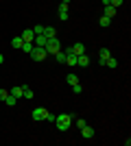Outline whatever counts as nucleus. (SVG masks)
Returning a JSON list of instances; mask_svg holds the SVG:
<instances>
[{"label":"nucleus","mask_w":131,"mask_h":146,"mask_svg":"<svg viewBox=\"0 0 131 146\" xmlns=\"http://www.w3.org/2000/svg\"><path fill=\"white\" fill-rule=\"evenodd\" d=\"M55 124H57L59 131H68L70 124H72V118L68 113H59V116H55Z\"/></svg>","instance_id":"obj_1"},{"label":"nucleus","mask_w":131,"mask_h":146,"mask_svg":"<svg viewBox=\"0 0 131 146\" xmlns=\"http://www.w3.org/2000/svg\"><path fill=\"white\" fill-rule=\"evenodd\" d=\"M31 55L33 61H44L46 57H48V52H46V48H42V46H33V50L29 52Z\"/></svg>","instance_id":"obj_2"},{"label":"nucleus","mask_w":131,"mask_h":146,"mask_svg":"<svg viewBox=\"0 0 131 146\" xmlns=\"http://www.w3.org/2000/svg\"><path fill=\"white\" fill-rule=\"evenodd\" d=\"M44 48H46V52H48V55H55V52H59V50H61V44H59V39H57V37H53V39H48V42H46V46H44Z\"/></svg>","instance_id":"obj_3"},{"label":"nucleus","mask_w":131,"mask_h":146,"mask_svg":"<svg viewBox=\"0 0 131 146\" xmlns=\"http://www.w3.org/2000/svg\"><path fill=\"white\" fill-rule=\"evenodd\" d=\"M46 113H48L46 109L37 107V109H33V113H31V116H33V120H35V122H42V120H46Z\"/></svg>","instance_id":"obj_4"},{"label":"nucleus","mask_w":131,"mask_h":146,"mask_svg":"<svg viewBox=\"0 0 131 146\" xmlns=\"http://www.w3.org/2000/svg\"><path fill=\"white\" fill-rule=\"evenodd\" d=\"M109 57H112L109 55V48H100L98 50V63L100 66H105V59H109Z\"/></svg>","instance_id":"obj_5"},{"label":"nucleus","mask_w":131,"mask_h":146,"mask_svg":"<svg viewBox=\"0 0 131 146\" xmlns=\"http://www.w3.org/2000/svg\"><path fill=\"white\" fill-rule=\"evenodd\" d=\"M57 13H59V20H68V5H59V9H57Z\"/></svg>","instance_id":"obj_6"},{"label":"nucleus","mask_w":131,"mask_h":146,"mask_svg":"<svg viewBox=\"0 0 131 146\" xmlns=\"http://www.w3.org/2000/svg\"><path fill=\"white\" fill-rule=\"evenodd\" d=\"M22 39H24V42H33V39H35V33H33V29H26L24 33H22Z\"/></svg>","instance_id":"obj_7"},{"label":"nucleus","mask_w":131,"mask_h":146,"mask_svg":"<svg viewBox=\"0 0 131 146\" xmlns=\"http://www.w3.org/2000/svg\"><path fill=\"white\" fill-rule=\"evenodd\" d=\"M81 135L90 140V137H94V129H92V127H87V124H85V127H81Z\"/></svg>","instance_id":"obj_8"},{"label":"nucleus","mask_w":131,"mask_h":146,"mask_svg":"<svg viewBox=\"0 0 131 146\" xmlns=\"http://www.w3.org/2000/svg\"><path fill=\"white\" fill-rule=\"evenodd\" d=\"M44 37H46V39H53V37H57V31L53 29V26H46V29H44Z\"/></svg>","instance_id":"obj_9"},{"label":"nucleus","mask_w":131,"mask_h":146,"mask_svg":"<svg viewBox=\"0 0 131 146\" xmlns=\"http://www.w3.org/2000/svg\"><path fill=\"white\" fill-rule=\"evenodd\" d=\"M76 66H81V68H87V66H90V59H87L85 55H79V57H76Z\"/></svg>","instance_id":"obj_10"},{"label":"nucleus","mask_w":131,"mask_h":146,"mask_svg":"<svg viewBox=\"0 0 131 146\" xmlns=\"http://www.w3.org/2000/svg\"><path fill=\"white\" fill-rule=\"evenodd\" d=\"M22 92H24V85H22V87H11V90H9V94H11V96H15V98H22Z\"/></svg>","instance_id":"obj_11"},{"label":"nucleus","mask_w":131,"mask_h":146,"mask_svg":"<svg viewBox=\"0 0 131 146\" xmlns=\"http://www.w3.org/2000/svg\"><path fill=\"white\" fill-rule=\"evenodd\" d=\"M46 42H48V39L44 35H35V39H33V44H35V46H42V48L46 46Z\"/></svg>","instance_id":"obj_12"},{"label":"nucleus","mask_w":131,"mask_h":146,"mask_svg":"<svg viewBox=\"0 0 131 146\" xmlns=\"http://www.w3.org/2000/svg\"><path fill=\"white\" fill-rule=\"evenodd\" d=\"M103 15H107V18H114V15H116V7L107 5V7H105V13H103Z\"/></svg>","instance_id":"obj_13"},{"label":"nucleus","mask_w":131,"mask_h":146,"mask_svg":"<svg viewBox=\"0 0 131 146\" xmlns=\"http://www.w3.org/2000/svg\"><path fill=\"white\" fill-rule=\"evenodd\" d=\"M109 22H112V18H107V15H100V20H98L100 29H107V26H109Z\"/></svg>","instance_id":"obj_14"},{"label":"nucleus","mask_w":131,"mask_h":146,"mask_svg":"<svg viewBox=\"0 0 131 146\" xmlns=\"http://www.w3.org/2000/svg\"><path fill=\"white\" fill-rule=\"evenodd\" d=\"M66 81H68V85H74V83H79V76H76L74 72H70L68 76H66Z\"/></svg>","instance_id":"obj_15"},{"label":"nucleus","mask_w":131,"mask_h":146,"mask_svg":"<svg viewBox=\"0 0 131 146\" xmlns=\"http://www.w3.org/2000/svg\"><path fill=\"white\" fill-rule=\"evenodd\" d=\"M105 66L109 68V70H114V68H118V61L114 59V57H109V59H105Z\"/></svg>","instance_id":"obj_16"},{"label":"nucleus","mask_w":131,"mask_h":146,"mask_svg":"<svg viewBox=\"0 0 131 146\" xmlns=\"http://www.w3.org/2000/svg\"><path fill=\"white\" fill-rule=\"evenodd\" d=\"M66 63H68L70 68H74L76 66V57L74 55H66Z\"/></svg>","instance_id":"obj_17"},{"label":"nucleus","mask_w":131,"mask_h":146,"mask_svg":"<svg viewBox=\"0 0 131 146\" xmlns=\"http://www.w3.org/2000/svg\"><path fill=\"white\" fill-rule=\"evenodd\" d=\"M22 42H24L22 37H13V39H11V46H13V48H22Z\"/></svg>","instance_id":"obj_18"},{"label":"nucleus","mask_w":131,"mask_h":146,"mask_svg":"<svg viewBox=\"0 0 131 146\" xmlns=\"http://www.w3.org/2000/svg\"><path fill=\"white\" fill-rule=\"evenodd\" d=\"M55 57H57V63H66V52H63V50L55 52Z\"/></svg>","instance_id":"obj_19"},{"label":"nucleus","mask_w":131,"mask_h":146,"mask_svg":"<svg viewBox=\"0 0 131 146\" xmlns=\"http://www.w3.org/2000/svg\"><path fill=\"white\" fill-rule=\"evenodd\" d=\"M33 46H35L33 42H22V50H24V52H31V50H33Z\"/></svg>","instance_id":"obj_20"},{"label":"nucleus","mask_w":131,"mask_h":146,"mask_svg":"<svg viewBox=\"0 0 131 146\" xmlns=\"http://www.w3.org/2000/svg\"><path fill=\"white\" fill-rule=\"evenodd\" d=\"M5 103H7V105H9V107H13V105L18 103V98H15V96H11V94H9V96H7V98H5Z\"/></svg>","instance_id":"obj_21"},{"label":"nucleus","mask_w":131,"mask_h":146,"mask_svg":"<svg viewBox=\"0 0 131 146\" xmlns=\"http://www.w3.org/2000/svg\"><path fill=\"white\" fill-rule=\"evenodd\" d=\"M22 96H24V98H29V100H31V98L35 96V94H33V90H29V87L24 85V92H22Z\"/></svg>","instance_id":"obj_22"},{"label":"nucleus","mask_w":131,"mask_h":146,"mask_svg":"<svg viewBox=\"0 0 131 146\" xmlns=\"http://www.w3.org/2000/svg\"><path fill=\"white\" fill-rule=\"evenodd\" d=\"M44 29H46V26L37 24V26H33V33H35V35H44Z\"/></svg>","instance_id":"obj_23"},{"label":"nucleus","mask_w":131,"mask_h":146,"mask_svg":"<svg viewBox=\"0 0 131 146\" xmlns=\"http://www.w3.org/2000/svg\"><path fill=\"white\" fill-rule=\"evenodd\" d=\"M72 92H74V94H81V92H83L81 83H74V85H72Z\"/></svg>","instance_id":"obj_24"},{"label":"nucleus","mask_w":131,"mask_h":146,"mask_svg":"<svg viewBox=\"0 0 131 146\" xmlns=\"http://www.w3.org/2000/svg\"><path fill=\"white\" fill-rule=\"evenodd\" d=\"M7 96H9V90H5V87H0V100H5Z\"/></svg>","instance_id":"obj_25"},{"label":"nucleus","mask_w":131,"mask_h":146,"mask_svg":"<svg viewBox=\"0 0 131 146\" xmlns=\"http://www.w3.org/2000/svg\"><path fill=\"white\" fill-rule=\"evenodd\" d=\"M122 2H125V0H109V5H112V7H116V9H118V7L122 5Z\"/></svg>","instance_id":"obj_26"},{"label":"nucleus","mask_w":131,"mask_h":146,"mask_svg":"<svg viewBox=\"0 0 131 146\" xmlns=\"http://www.w3.org/2000/svg\"><path fill=\"white\" fill-rule=\"evenodd\" d=\"M85 124H87V122L83 120V118H79V120H76V127H79V129H81V127H85Z\"/></svg>","instance_id":"obj_27"},{"label":"nucleus","mask_w":131,"mask_h":146,"mask_svg":"<svg viewBox=\"0 0 131 146\" xmlns=\"http://www.w3.org/2000/svg\"><path fill=\"white\" fill-rule=\"evenodd\" d=\"M2 61H5V55H2V52H0V63H2Z\"/></svg>","instance_id":"obj_28"},{"label":"nucleus","mask_w":131,"mask_h":146,"mask_svg":"<svg viewBox=\"0 0 131 146\" xmlns=\"http://www.w3.org/2000/svg\"><path fill=\"white\" fill-rule=\"evenodd\" d=\"M61 2H63V5H70V0H61Z\"/></svg>","instance_id":"obj_29"}]
</instances>
